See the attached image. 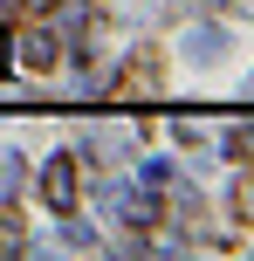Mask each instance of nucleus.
I'll list each match as a JSON object with an SVG mask.
<instances>
[{
	"label": "nucleus",
	"mask_w": 254,
	"mask_h": 261,
	"mask_svg": "<svg viewBox=\"0 0 254 261\" xmlns=\"http://www.w3.org/2000/svg\"><path fill=\"white\" fill-rule=\"evenodd\" d=\"M234 213L254 227V172H241V193H234Z\"/></svg>",
	"instance_id": "423d86ee"
},
{
	"label": "nucleus",
	"mask_w": 254,
	"mask_h": 261,
	"mask_svg": "<svg viewBox=\"0 0 254 261\" xmlns=\"http://www.w3.org/2000/svg\"><path fill=\"white\" fill-rule=\"evenodd\" d=\"M21 241H27V213L21 206H0V254H14Z\"/></svg>",
	"instance_id": "20e7f679"
},
{
	"label": "nucleus",
	"mask_w": 254,
	"mask_h": 261,
	"mask_svg": "<svg viewBox=\"0 0 254 261\" xmlns=\"http://www.w3.org/2000/svg\"><path fill=\"white\" fill-rule=\"evenodd\" d=\"M227 151L241 158V165H254V124H241V130H234V138H227Z\"/></svg>",
	"instance_id": "39448f33"
},
{
	"label": "nucleus",
	"mask_w": 254,
	"mask_h": 261,
	"mask_svg": "<svg viewBox=\"0 0 254 261\" xmlns=\"http://www.w3.org/2000/svg\"><path fill=\"white\" fill-rule=\"evenodd\" d=\"M158 83H165V55H158V41H145V48L117 69V96H124V103H151Z\"/></svg>",
	"instance_id": "f257e3e1"
},
{
	"label": "nucleus",
	"mask_w": 254,
	"mask_h": 261,
	"mask_svg": "<svg viewBox=\"0 0 254 261\" xmlns=\"http://www.w3.org/2000/svg\"><path fill=\"white\" fill-rule=\"evenodd\" d=\"M21 62L27 69H55V62H62V41H55L48 28H27V35H21Z\"/></svg>",
	"instance_id": "7ed1b4c3"
},
{
	"label": "nucleus",
	"mask_w": 254,
	"mask_h": 261,
	"mask_svg": "<svg viewBox=\"0 0 254 261\" xmlns=\"http://www.w3.org/2000/svg\"><path fill=\"white\" fill-rule=\"evenodd\" d=\"M14 7H21V14H48L55 0H14Z\"/></svg>",
	"instance_id": "0eeeda50"
},
{
	"label": "nucleus",
	"mask_w": 254,
	"mask_h": 261,
	"mask_svg": "<svg viewBox=\"0 0 254 261\" xmlns=\"http://www.w3.org/2000/svg\"><path fill=\"white\" fill-rule=\"evenodd\" d=\"M41 199H48L55 213H76V158H55V165L41 172Z\"/></svg>",
	"instance_id": "f03ea898"
}]
</instances>
